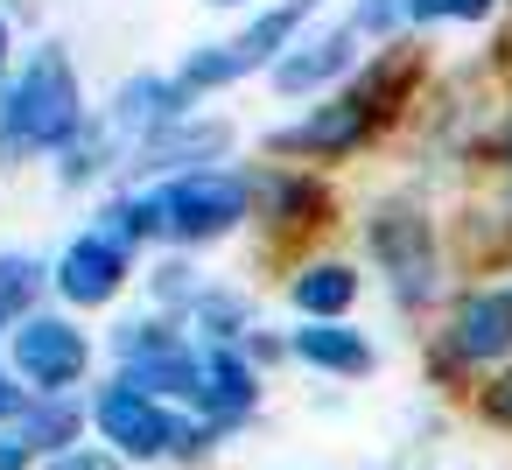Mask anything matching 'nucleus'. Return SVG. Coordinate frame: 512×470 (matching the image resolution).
I'll return each instance as SVG.
<instances>
[{"label":"nucleus","instance_id":"nucleus-22","mask_svg":"<svg viewBox=\"0 0 512 470\" xmlns=\"http://www.w3.org/2000/svg\"><path fill=\"white\" fill-rule=\"evenodd\" d=\"M113 379L141 386V393H155V400H169V407H190V400H197V337L176 344V351H155V358H141V365H127V372H113Z\"/></svg>","mask_w":512,"mask_h":470},{"label":"nucleus","instance_id":"nucleus-2","mask_svg":"<svg viewBox=\"0 0 512 470\" xmlns=\"http://www.w3.org/2000/svg\"><path fill=\"white\" fill-rule=\"evenodd\" d=\"M85 428H92V442H106L127 470H197V463H211L232 435L225 428H211L204 414H190V407H169V400H155V393H141V386H127V379H99V386H85Z\"/></svg>","mask_w":512,"mask_h":470},{"label":"nucleus","instance_id":"nucleus-29","mask_svg":"<svg viewBox=\"0 0 512 470\" xmlns=\"http://www.w3.org/2000/svg\"><path fill=\"white\" fill-rule=\"evenodd\" d=\"M0 470H36V449L15 428H0Z\"/></svg>","mask_w":512,"mask_h":470},{"label":"nucleus","instance_id":"nucleus-3","mask_svg":"<svg viewBox=\"0 0 512 470\" xmlns=\"http://www.w3.org/2000/svg\"><path fill=\"white\" fill-rule=\"evenodd\" d=\"M92 120L78 57L64 43H36L8 78H0V169H22L43 155H64Z\"/></svg>","mask_w":512,"mask_h":470},{"label":"nucleus","instance_id":"nucleus-12","mask_svg":"<svg viewBox=\"0 0 512 470\" xmlns=\"http://www.w3.org/2000/svg\"><path fill=\"white\" fill-rule=\"evenodd\" d=\"M435 365L442 372L512 365V288H470V295H456V309L442 316V337H435Z\"/></svg>","mask_w":512,"mask_h":470},{"label":"nucleus","instance_id":"nucleus-26","mask_svg":"<svg viewBox=\"0 0 512 470\" xmlns=\"http://www.w3.org/2000/svg\"><path fill=\"white\" fill-rule=\"evenodd\" d=\"M260 372H274V365H288V330H274V323H260V330H246V344H239Z\"/></svg>","mask_w":512,"mask_h":470},{"label":"nucleus","instance_id":"nucleus-10","mask_svg":"<svg viewBox=\"0 0 512 470\" xmlns=\"http://www.w3.org/2000/svg\"><path fill=\"white\" fill-rule=\"evenodd\" d=\"M134 274H141V253H127L120 239H106L99 225H85V232H71V239L57 246V260H50V295H57V309L92 316V309H113V302L134 288Z\"/></svg>","mask_w":512,"mask_h":470},{"label":"nucleus","instance_id":"nucleus-19","mask_svg":"<svg viewBox=\"0 0 512 470\" xmlns=\"http://www.w3.org/2000/svg\"><path fill=\"white\" fill-rule=\"evenodd\" d=\"M15 435L36 449V463H43V456H57V449H71V442H92V428H85V393L29 400V407H22V421H15Z\"/></svg>","mask_w":512,"mask_h":470},{"label":"nucleus","instance_id":"nucleus-11","mask_svg":"<svg viewBox=\"0 0 512 470\" xmlns=\"http://www.w3.org/2000/svg\"><path fill=\"white\" fill-rule=\"evenodd\" d=\"M365 64V43L344 29V22H323V29H302L274 64H267V92L288 99V106H316L330 99L337 85H351Z\"/></svg>","mask_w":512,"mask_h":470},{"label":"nucleus","instance_id":"nucleus-32","mask_svg":"<svg viewBox=\"0 0 512 470\" xmlns=\"http://www.w3.org/2000/svg\"><path fill=\"white\" fill-rule=\"evenodd\" d=\"M204 8H246V0H204Z\"/></svg>","mask_w":512,"mask_h":470},{"label":"nucleus","instance_id":"nucleus-4","mask_svg":"<svg viewBox=\"0 0 512 470\" xmlns=\"http://www.w3.org/2000/svg\"><path fill=\"white\" fill-rule=\"evenodd\" d=\"M155 253H204L225 246L239 232H253V176L246 162H211V169H183L162 183H134Z\"/></svg>","mask_w":512,"mask_h":470},{"label":"nucleus","instance_id":"nucleus-5","mask_svg":"<svg viewBox=\"0 0 512 470\" xmlns=\"http://www.w3.org/2000/svg\"><path fill=\"white\" fill-rule=\"evenodd\" d=\"M316 15H323V0H267V8L246 15L239 36L183 50V64H176L169 78L204 106V99H218V92H232V85H246V78H267V64H274V57H281Z\"/></svg>","mask_w":512,"mask_h":470},{"label":"nucleus","instance_id":"nucleus-15","mask_svg":"<svg viewBox=\"0 0 512 470\" xmlns=\"http://www.w3.org/2000/svg\"><path fill=\"white\" fill-rule=\"evenodd\" d=\"M232 120L225 113H183L169 134H155L127 169H120V183H162V176H183V169H211V162H232Z\"/></svg>","mask_w":512,"mask_h":470},{"label":"nucleus","instance_id":"nucleus-31","mask_svg":"<svg viewBox=\"0 0 512 470\" xmlns=\"http://www.w3.org/2000/svg\"><path fill=\"white\" fill-rule=\"evenodd\" d=\"M498 148H505V169H512V113H505V134H498Z\"/></svg>","mask_w":512,"mask_h":470},{"label":"nucleus","instance_id":"nucleus-28","mask_svg":"<svg viewBox=\"0 0 512 470\" xmlns=\"http://www.w3.org/2000/svg\"><path fill=\"white\" fill-rule=\"evenodd\" d=\"M22 407H29V386H22L8 365H0V428H15V421H22Z\"/></svg>","mask_w":512,"mask_h":470},{"label":"nucleus","instance_id":"nucleus-27","mask_svg":"<svg viewBox=\"0 0 512 470\" xmlns=\"http://www.w3.org/2000/svg\"><path fill=\"white\" fill-rule=\"evenodd\" d=\"M477 407H484V414H491L498 428H512V365H498V379H491V386L477 393Z\"/></svg>","mask_w":512,"mask_h":470},{"label":"nucleus","instance_id":"nucleus-18","mask_svg":"<svg viewBox=\"0 0 512 470\" xmlns=\"http://www.w3.org/2000/svg\"><path fill=\"white\" fill-rule=\"evenodd\" d=\"M50 302V260L29 246H0V344L22 316H36Z\"/></svg>","mask_w":512,"mask_h":470},{"label":"nucleus","instance_id":"nucleus-1","mask_svg":"<svg viewBox=\"0 0 512 470\" xmlns=\"http://www.w3.org/2000/svg\"><path fill=\"white\" fill-rule=\"evenodd\" d=\"M407 85H414V50H407V43H386V57H379V64H358L351 85H337L330 99L302 106L288 127H267L260 148H267V162H302V169L351 162L358 148H372V141L400 120Z\"/></svg>","mask_w":512,"mask_h":470},{"label":"nucleus","instance_id":"nucleus-13","mask_svg":"<svg viewBox=\"0 0 512 470\" xmlns=\"http://www.w3.org/2000/svg\"><path fill=\"white\" fill-rule=\"evenodd\" d=\"M260 407H267V372L239 344H197V400H190V414H204L211 428L239 435Z\"/></svg>","mask_w":512,"mask_h":470},{"label":"nucleus","instance_id":"nucleus-17","mask_svg":"<svg viewBox=\"0 0 512 470\" xmlns=\"http://www.w3.org/2000/svg\"><path fill=\"white\" fill-rule=\"evenodd\" d=\"M183 330L197 337V344H246V330H260V295L246 288V281H204V295L190 302V316H183Z\"/></svg>","mask_w":512,"mask_h":470},{"label":"nucleus","instance_id":"nucleus-21","mask_svg":"<svg viewBox=\"0 0 512 470\" xmlns=\"http://www.w3.org/2000/svg\"><path fill=\"white\" fill-rule=\"evenodd\" d=\"M134 281L148 288V309H162V316H176V323H183L211 274L197 267V253H155V260H148V274H134Z\"/></svg>","mask_w":512,"mask_h":470},{"label":"nucleus","instance_id":"nucleus-7","mask_svg":"<svg viewBox=\"0 0 512 470\" xmlns=\"http://www.w3.org/2000/svg\"><path fill=\"white\" fill-rule=\"evenodd\" d=\"M0 365H8L29 400H57V393H85L92 372H99V337L85 330V316L43 302L36 316H22L8 330V344H0Z\"/></svg>","mask_w":512,"mask_h":470},{"label":"nucleus","instance_id":"nucleus-16","mask_svg":"<svg viewBox=\"0 0 512 470\" xmlns=\"http://www.w3.org/2000/svg\"><path fill=\"white\" fill-rule=\"evenodd\" d=\"M288 365L316 372V379H372L379 372V344L358 323H295L288 330Z\"/></svg>","mask_w":512,"mask_h":470},{"label":"nucleus","instance_id":"nucleus-24","mask_svg":"<svg viewBox=\"0 0 512 470\" xmlns=\"http://www.w3.org/2000/svg\"><path fill=\"white\" fill-rule=\"evenodd\" d=\"M498 0H407V29H435V22H484Z\"/></svg>","mask_w":512,"mask_h":470},{"label":"nucleus","instance_id":"nucleus-25","mask_svg":"<svg viewBox=\"0 0 512 470\" xmlns=\"http://www.w3.org/2000/svg\"><path fill=\"white\" fill-rule=\"evenodd\" d=\"M36 470H127L106 442H71V449H57V456H43Z\"/></svg>","mask_w":512,"mask_h":470},{"label":"nucleus","instance_id":"nucleus-6","mask_svg":"<svg viewBox=\"0 0 512 470\" xmlns=\"http://www.w3.org/2000/svg\"><path fill=\"white\" fill-rule=\"evenodd\" d=\"M358 232H365V260L386 274V295H393L400 309H428V302L449 288L435 218H428L414 197H379V204L358 218Z\"/></svg>","mask_w":512,"mask_h":470},{"label":"nucleus","instance_id":"nucleus-9","mask_svg":"<svg viewBox=\"0 0 512 470\" xmlns=\"http://www.w3.org/2000/svg\"><path fill=\"white\" fill-rule=\"evenodd\" d=\"M253 176V232L267 246H302L316 232H330L337 218V190L323 169H302V162H246Z\"/></svg>","mask_w":512,"mask_h":470},{"label":"nucleus","instance_id":"nucleus-8","mask_svg":"<svg viewBox=\"0 0 512 470\" xmlns=\"http://www.w3.org/2000/svg\"><path fill=\"white\" fill-rule=\"evenodd\" d=\"M183 113H197V99H190L169 71H127V78L113 85V99L92 106V134H99V148H106V162H113V183H120V169H127L155 134H169Z\"/></svg>","mask_w":512,"mask_h":470},{"label":"nucleus","instance_id":"nucleus-23","mask_svg":"<svg viewBox=\"0 0 512 470\" xmlns=\"http://www.w3.org/2000/svg\"><path fill=\"white\" fill-rule=\"evenodd\" d=\"M344 29L358 36V43H400L407 36V0H358V8L344 15Z\"/></svg>","mask_w":512,"mask_h":470},{"label":"nucleus","instance_id":"nucleus-20","mask_svg":"<svg viewBox=\"0 0 512 470\" xmlns=\"http://www.w3.org/2000/svg\"><path fill=\"white\" fill-rule=\"evenodd\" d=\"M176 344H190V330H183L176 316H162V309H127V316H113V337H106L113 372L141 365V358H155V351H176Z\"/></svg>","mask_w":512,"mask_h":470},{"label":"nucleus","instance_id":"nucleus-14","mask_svg":"<svg viewBox=\"0 0 512 470\" xmlns=\"http://www.w3.org/2000/svg\"><path fill=\"white\" fill-rule=\"evenodd\" d=\"M358 295H365V267L351 253H330L323 246V253H295L288 260L281 302H288L295 323H351Z\"/></svg>","mask_w":512,"mask_h":470},{"label":"nucleus","instance_id":"nucleus-30","mask_svg":"<svg viewBox=\"0 0 512 470\" xmlns=\"http://www.w3.org/2000/svg\"><path fill=\"white\" fill-rule=\"evenodd\" d=\"M15 71V22H8V8H0V78Z\"/></svg>","mask_w":512,"mask_h":470}]
</instances>
